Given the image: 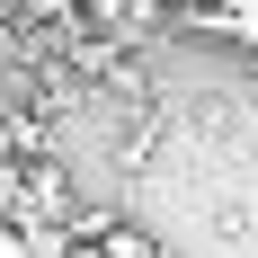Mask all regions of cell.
Wrapping results in <instances>:
<instances>
[{"label": "cell", "instance_id": "cell-1", "mask_svg": "<svg viewBox=\"0 0 258 258\" xmlns=\"http://www.w3.org/2000/svg\"><path fill=\"white\" fill-rule=\"evenodd\" d=\"M98 249L107 258H160V240L143 232V223H98Z\"/></svg>", "mask_w": 258, "mask_h": 258}, {"label": "cell", "instance_id": "cell-2", "mask_svg": "<svg viewBox=\"0 0 258 258\" xmlns=\"http://www.w3.org/2000/svg\"><path fill=\"white\" fill-rule=\"evenodd\" d=\"M62 196H72V178H62V169H53V160H45V169L27 178V205H36V214H53V205H62Z\"/></svg>", "mask_w": 258, "mask_h": 258}, {"label": "cell", "instance_id": "cell-3", "mask_svg": "<svg viewBox=\"0 0 258 258\" xmlns=\"http://www.w3.org/2000/svg\"><path fill=\"white\" fill-rule=\"evenodd\" d=\"M62 258H107V249H98V232H80V240H62Z\"/></svg>", "mask_w": 258, "mask_h": 258}, {"label": "cell", "instance_id": "cell-4", "mask_svg": "<svg viewBox=\"0 0 258 258\" xmlns=\"http://www.w3.org/2000/svg\"><path fill=\"white\" fill-rule=\"evenodd\" d=\"M27 9H72V0H27Z\"/></svg>", "mask_w": 258, "mask_h": 258}, {"label": "cell", "instance_id": "cell-5", "mask_svg": "<svg viewBox=\"0 0 258 258\" xmlns=\"http://www.w3.org/2000/svg\"><path fill=\"white\" fill-rule=\"evenodd\" d=\"M160 258H178V249H160Z\"/></svg>", "mask_w": 258, "mask_h": 258}]
</instances>
